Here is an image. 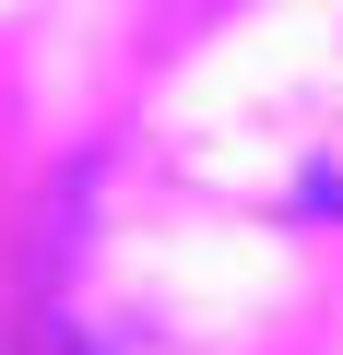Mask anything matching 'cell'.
I'll return each instance as SVG.
<instances>
[]
</instances>
